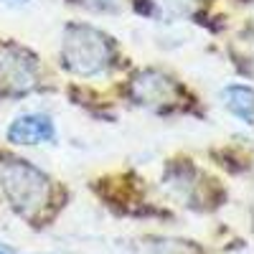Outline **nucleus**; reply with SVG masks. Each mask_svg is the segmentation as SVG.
Instances as JSON below:
<instances>
[{
    "label": "nucleus",
    "mask_w": 254,
    "mask_h": 254,
    "mask_svg": "<svg viewBox=\"0 0 254 254\" xmlns=\"http://www.w3.org/2000/svg\"><path fill=\"white\" fill-rule=\"evenodd\" d=\"M61 56L69 71L79 76H94L110 66L112 44L102 31L92 26H69L64 31Z\"/></svg>",
    "instance_id": "nucleus-1"
},
{
    "label": "nucleus",
    "mask_w": 254,
    "mask_h": 254,
    "mask_svg": "<svg viewBox=\"0 0 254 254\" xmlns=\"http://www.w3.org/2000/svg\"><path fill=\"white\" fill-rule=\"evenodd\" d=\"M3 190L13 208L23 216H33L51 201V181L36 165L26 160H13L3 168Z\"/></svg>",
    "instance_id": "nucleus-2"
},
{
    "label": "nucleus",
    "mask_w": 254,
    "mask_h": 254,
    "mask_svg": "<svg viewBox=\"0 0 254 254\" xmlns=\"http://www.w3.org/2000/svg\"><path fill=\"white\" fill-rule=\"evenodd\" d=\"M38 74V61L31 51L5 44L0 46V94H26Z\"/></svg>",
    "instance_id": "nucleus-3"
},
{
    "label": "nucleus",
    "mask_w": 254,
    "mask_h": 254,
    "mask_svg": "<svg viewBox=\"0 0 254 254\" xmlns=\"http://www.w3.org/2000/svg\"><path fill=\"white\" fill-rule=\"evenodd\" d=\"M8 140L15 145H38V142H54L56 140V127L49 115L31 112V115H20L13 120L8 127Z\"/></svg>",
    "instance_id": "nucleus-4"
},
{
    "label": "nucleus",
    "mask_w": 254,
    "mask_h": 254,
    "mask_svg": "<svg viewBox=\"0 0 254 254\" xmlns=\"http://www.w3.org/2000/svg\"><path fill=\"white\" fill-rule=\"evenodd\" d=\"M178 87L160 71H142L132 81V94L140 104H163L176 97Z\"/></svg>",
    "instance_id": "nucleus-5"
},
{
    "label": "nucleus",
    "mask_w": 254,
    "mask_h": 254,
    "mask_svg": "<svg viewBox=\"0 0 254 254\" xmlns=\"http://www.w3.org/2000/svg\"><path fill=\"white\" fill-rule=\"evenodd\" d=\"M221 99L226 104V110L231 115H237L239 120H244L247 125H252L254 120V97L249 87H242V84H231L221 92Z\"/></svg>",
    "instance_id": "nucleus-6"
},
{
    "label": "nucleus",
    "mask_w": 254,
    "mask_h": 254,
    "mask_svg": "<svg viewBox=\"0 0 254 254\" xmlns=\"http://www.w3.org/2000/svg\"><path fill=\"white\" fill-rule=\"evenodd\" d=\"M76 3H81L84 8H92V10H102V13L117 8V0H76Z\"/></svg>",
    "instance_id": "nucleus-7"
},
{
    "label": "nucleus",
    "mask_w": 254,
    "mask_h": 254,
    "mask_svg": "<svg viewBox=\"0 0 254 254\" xmlns=\"http://www.w3.org/2000/svg\"><path fill=\"white\" fill-rule=\"evenodd\" d=\"M0 254H15V249H13V247H8V244H3V242H0Z\"/></svg>",
    "instance_id": "nucleus-8"
},
{
    "label": "nucleus",
    "mask_w": 254,
    "mask_h": 254,
    "mask_svg": "<svg viewBox=\"0 0 254 254\" xmlns=\"http://www.w3.org/2000/svg\"><path fill=\"white\" fill-rule=\"evenodd\" d=\"M5 3H26V0H5Z\"/></svg>",
    "instance_id": "nucleus-9"
}]
</instances>
